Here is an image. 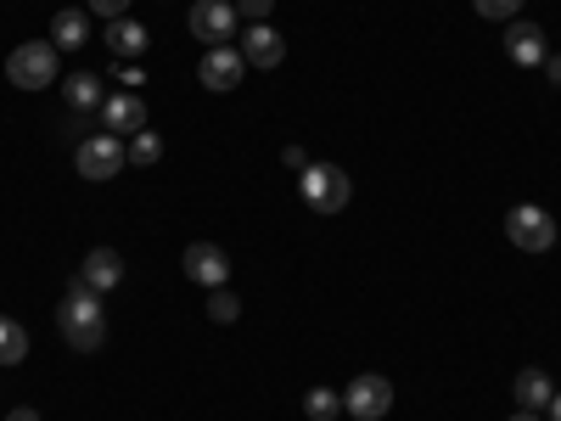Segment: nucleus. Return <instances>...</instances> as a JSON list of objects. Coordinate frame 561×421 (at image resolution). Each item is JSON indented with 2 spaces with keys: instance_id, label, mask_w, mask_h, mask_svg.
<instances>
[{
  "instance_id": "423d86ee",
  "label": "nucleus",
  "mask_w": 561,
  "mask_h": 421,
  "mask_svg": "<svg viewBox=\"0 0 561 421\" xmlns=\"http://www.w3.org/2000/svg\"><path fill=\"white\" fill-rule=\"evenodd\" d=\"M185 29H192L208 52H214V45H225L230 34H237V7H230V0H192V18H185Z\"/></svg>"
},
{
  "instance_id": "f8f14e48",
  "label": "nucleus",
  "mask_w": 561,
  "mask_h": 421,
  "mask_svg": "<svg viewBox=\"0 0 561 421\" xmlns=\"http://www.w3.org/2000/svg\"><path fill=\"white\" fill-rule=\"evenodd\" d=\"M242 57H248V68H280V57H287V39H280V29H270V23H253V29L242 34Z\"/></svg>"
},
{
  "instance_id": "9d476101",
  "label": "nucleus",
  "mask_w": 561,
  "mask_h": 421,
  "mask_svg": "<svg viewBox=\"0 0 561 421\" xmlns=\"http://www.w3.org/2000/svg\"><path fill=\"white\" fill-rule=\"evenodd\" d=\"M242 73H248V57L230 52V45H214V52L203 57V68H197V79H203L208 90H237Z\"/></svg>"
},
{
  "instance_id": "aec40b11",
  "label": "nucleus",
  "mask_w": 561,
  "mask_h": 421,
  "mask_svg": "<svg viewBox=\"0 0 561 421\" xmlns=\"http://www.w3.org/2000/svg\"><path fill=\"white\" fill-rule=\"evenodd\" d=\"M158 158H163V140H158L152 129H140V135L129 140V163H140V169H152Z\"/></svg>"
},
{
  "instance_id": "6ab92c4d",
  "label": "nucleus",
  "mask_w": 561,
  "mask_h": 421,
  "mask_svg": "<svg viewBox=\"0 0 561 421\" xmlns=\"http://www.w3.org/2000/svg\"><path fill=\"white\" fill-rule=\"evenodd\" d=\"M337 410H343V394H332V388H309L304 394V416L309 421H332Z\"/></svg>"
},
{
  "instance_id": "a211bd4d",
  "label": "nucleus",
  "mask_w": 561,
  "mask_h": 421,
  "mask_svg": "<svg viewBox=\"0 0 561 421\" xmlns=\"http://www.w3.org/2000/svg\"><path fill=\"white\" fill-rule=\"evenodd\" d=\"M23 354H28V332H23L18 320L0 315V365H18Z\"/></svg>"
},
{
  "instance_id": "bb28decb",
  "label": "nucleus",
  "mask_w": 561,
  "mask_h": 421,
  "mask_svg": "<svg viewBox=\"0 0 561 421\" xmlns=\"http://www.w3.org/2000/svg\"><path fill=\"white\" fill-rule=\"evenodd\" d=\"M545 73H550V84L561 90V57H545Z\"/></svg>"
},
{
  "instance_id": "20e7f679",
  "label": "nucleus",
  "mask_w": 561,
  "mask_h": 421,
  "mask_svg": "<svg viewBox=\"0 0 561 421\" xmlns=\"http://www.w3.org/2000/svg\"><path fill=\"white\" fill-rule=\"evenodd\" d=\"M505 237H511V248H523V253H550L556 248V219L545 208L523 203V208L505 214Z\"/></svg>"
},
{
  "instance_id": "2eb2a0df",
  "label": "nucleus",
  "mask_w": 561,
  "mask_h": 421,
  "mask_svg": "<svg viewBox=\"0 0 561 421\" xmlns=\"http://www.w3.org/2000/svg\"><path fill=\"white\" fill-rule=\"evenodd\" d=\"M511 394H517V405H523V410H534V416H539V410H550L556 383L545 377V371H534V365H528V371H517V383H511Z\"/></svg>"
},
{
  "instance_id": "f257e3e1",
  "label": "nucleus",
  "mask_w": 561,
  "mask_h": 421,
  "mask_svg": "<svg viewBox=\"0 0 561 421\" xmlns=\"http://www.w3.org/2000/svg\"><path fill=\"white\" fill-rule=\"evenodd\" d=\"M57 332H62V338H68V349H79V354L102 349V343H107L102 293H96V287H84V281H73L68 298L57 304Z\"/></svg>"
},
{
  "instance_id": "4468645a",
  "label": "nucleus",
  "mask_w": 561,
  "mask_h": 421,
  "mask_svg": "<svg viewBox=\"0 0 561 421\" xmlns=\"http://www.w3.org/2000/svg\"><path fill=\"white\" fill-rule=\"evenodd\" d=\"M62 96H68L73 118H84V113H102V102H107L96 73H68V79H62Z\"/></svg>"
},
{
  "instance_id": "f03ea898",
  "label": "nucleus",
  "mask_w": 561,
  "mask_h": 421,
  "mask_svg": "<svg viewBox=\"0 0 561 421\" xmlns=\"http://www.w3.org/2000/svg\"><path fill=\"white\" fill-rule=\"evenodd\" d=\"M298 192H304V203L314 208V214H343L348 208V174L337 169V163H309L304 174H298Z\"/></svg>"
},
{
  "instance_id": "f3484780",
  "label": "nucleus",
  "mask_w": 561,
  "mask_h": 421,
  "mask_svg": "<svg viewBox=\"0 0 561 421\" xmlns=\"http://www.w3.org/2000/svg\"><path fill=\"white\" fill-rule=\"evenodd\" d=\"M107 45H113V57H140V52H147V29L129 23V18H113Z\"/></svg>"
},
{
  "instance_id": "6e6552de",
  "label": "nucleus",
  "mask_w": 561,
  "mask_h": 421,
  "mask_svg": "<svg viewBox=\"0 0 561 421\" xmlns=\"http://www.w3.org/2000/svg\"><path fill=\"white\" fill-rule=\"evenodd\" d=\"M185 275L197 281V287H225L230 281V259H225V248H214V242H192L185 248Z\"/></svg>"
},
{
  "instance_id": "7ed1b4c3",
  "label": "nucleus",
  "mask_w": 561,
  "mask_h": 421,
  "mask_svg": "<svg viewBox=\"0 0 561 421\" xmlns=\"http://www.w3.org/2000/svg\"><path fill=\"white\" fill-rule=\"evenodd\" d=\"M7 79H12L18 90H45V84H57V45H51V39L18 45V52L7 57Z\"/></svg>"
},
{
  "instance_id": "c85d7f7f",
  "label": "nucleus",
  "mask_w": 561,
  "mask_h": 421,
  "mask_svg": "<svg viewBox=\"0 0 561 421\" xmlns=\"http://www.w3.org/2000/svg\"><path fill=\"white\" fill-rule=\"evenodd\" d=\"M550 421H561V388H556V399H550Z\"/></svg>"
},
{
  "instance_id": "393cba45",
  "label": "nucleus",
  "mask_w": 561,
  "mask_h": 421,
  "mask_svg": "<svg viewBox=\"0 0 561 421\" xmlns=\"http://www.w3.org/2000/svg\"><path fill=\"white\" fill-rule=\"evenodd\" d=\"M124 90H140V79H147V73H140V68H129V62H118V73H113Z\"/></svg>"
},
{
  "instance_id": "5701e85b",
  "label": "nucleus",
  "mask_w": 561,
  "mask_h": 421,
  "mask_svg": "<svg viewBox=\"0 0 561 421\" xmlns=\"http://www.w3.org/2000/svg\"><path fill=\"white\" fill-rule=\"evenodd\" d=\"M270 7H275V0H237V18H248V23H264V18H270Z\"/></svg>"
},
{
  "instance_id": "39448f33",
  "label": "nucleus",
  "mask_w": 561,
  "mask_h": 421,
  "mask_svg": "<svg viewBox=\"0 0 561 421\" xmlns=\"http://www.w3.org/2000/svg\"><path fill=\"white\" fill-rule=\"evenodd\" d=\"M73 163H79L84 180H113V174L129 163V152L118 147V135H90V140H79Z\"/></svg>"
},
{
  "instance_id": "cd10ccee",
  "label": "nucleus",
  "mask_w": 561,
  "mask_h": 421,
  "mask_svg": "<svg viewBox=\"0 0 561 421\" xmlns=\"http://www.w3.org/2000/svg\"><path fill=\"white\" fill-rule=\"evenodd\" d=\"M7 421H39V410H28V405H18V410H12Z\"/></svg>"
},
{
  "instance_id": "dca6fc26",
  "label": "nucleus",
  "mask_w": 561,
  "mask_h": 421,
  "mask_svg": "<svg viewBox=\"0 0 561 421\" xmlns=\"http://www.w3.org/2000/svg\"><path fill=\"white\" fill-rule=\"evenodd\" d=\"M51 34H57V39H51L57 52H79V45L90 39V18H84V12H57V18H51Z\"/></svg>"
},
{
  "instance_id": "0eeeda50",
  "label": "nucleus",
  "mask_w": 561,
  "mask_h": 421,
  "mask_svg": "<svg viewBox=\"0 0 561 421\" xmlns=\"http://www.w3.org/2000/svg\"><path fill=\"white\" fill-rule=\"evenodd\" d=\"M343 410L354 421H382L393 410V383L388 377H354L348 394H343Z\"/></svg>"
},
{
  "instance_id": "c756f323",
  "label": "nucleus",
  "mask_w": 561,
  "mask_h": 421,
  "mask_svg": "<svg viewBox=\"0 0 561 421\" xmlns=\"http://www.w3.org/2000/svg\"><path fill=\"white\" fill-rule=\"evenodd\" d=\"M511 421H539V416H534V410H517V416H511Z\"/></svg>"
},
{
  "instance_id": "4be33fe9",
  "label": "nucleus",
  "mask_w": 561,
  "mask_h": 421,
  "mask_svg": "<svg viewBox=\"0 0 561 421\" xmlns=\"http://www.w3.org/2000/svg\"><path fill=\"white\" fill-rule=\"evenodd\" d=\"M472 7L483 12V18H494V23H511L523 12V0H472Z\"/></svg>"
},
{
  "instance_id": "ddd939ff",
  "label": "nucleus",
  "mask_w": 561,
  "mask_h": 421,
  "mask_svg": "<svg viewBox=\"0 0 561 421\" xmlns=\"http://www.w3.org/2000/svg\"><path fill=\"white\" fill-rule=\"evenodd\" d=\"M79 281H84V287H96V293H113L118 281H124V259H118L113 248H90V253H84Z\"/></svg>"
},
{
  "instance_id": "9b49d317",
  "label": "nucleus",
  "mask_w": 561,
  "mask_h": 421,
  "mask_svg": "<svg viewBox=\"0 0 561 421\" xmlns=\"http://www.w3.org/2000/svg\"><path fill=\"white\" fill-rule=\"evenodd\" d=\"M102 124H107V135H140L147 129V102L135 90H118V96L102 102Z\"/></svg>"
},
{
  "instance_id": "b1692460",
  "label": "nucleus",
  "mask_w": 561,
  "mask_h": 421,
  "mask_svg": "<svg viewBox=\"0 0 561 421\" xmlns=\"http://www.w3.org/2000/svg\"><path fill=\"white\" fill-rule=\"evenodd\" d=\"M90 12L113 23V18H124V12H129V0H90Z\"/></svg>"
},
{
  "instance_id": "a878e982",
  "label": "nucleus",
  "mask_w": 561,
  "mask_h": 421,
  "mask_svg": "<svg viewBox=\"0 0 561 421\" xmlns=\"http://www.w3.org/2000/svg\"><path fill=\"white\" fill-rule=\"evenodd\" d=\"M280 163H287V169H298V174L309 169V158H304V147H287V152H280Z\"/></svg>"
},
{
  "instance_id": "1a4fd4ad",
  "label": "nucleus",
  "mask_w": 561,
  "mask_h": 421,
  "mask_svg": "<svg viewBox=\"0 0 561 421\" xmlns=\"http://www.w3.org/2000/svg\"><path fill=\"white\" fill-rule=\"evenodd\" d=\"M505 57L517 62V68H545V29H534V23H517L511 18L505 23Z\"/></svg>"
},
{
  "instance_id": "412c9836",
  "label": "nucleus",
  "mask_w": 561,
  "mask_h": 421,
  "mask_svg": "<svg viewBox=\"0 0 561 421\" xmlns=\"http://www.w3.org/2000/svg\"><path fill=\"white\" fill-rule=\"evenodd\" d=\"M208 315L219 320V326H230L242 315V304H237V293H225V287H214V298H208Z\"/></svg>"
}]
</instances>
